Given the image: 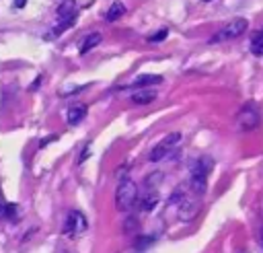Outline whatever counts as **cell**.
Instances as JSON below:
<instances>
[{
	"mask_svg": "<svg viewBox=\"0 0 263 253\" xmlns=\"http://www.w3.org/2000/svg\"><path fill=\"white\" fill-rule=\"evenodd\" d=\"M136 202H138V185L132 179L123 177L117 185V191H115V204L121 212H127L134 208Z\"/></svg>",
	"mask_w": 263,
	"mask_h": 253,
	"instance_id": "obj_1",
	"label": "cell"
},
{
	"mask_svg": "<svg viewBox=\"0 0 263 253\" xmlns=\"http://www.w3.org/2000/svg\"><path fill=\"white\" fill-rule=\"evenodd\" d=\"M247 27H249V23H247V19H242V16H238V19H232V21H228L214 37H212V43H218V41H228V39H234V37H238V35H242L245 31H247Z\"/></svg>",
	"mask_w": 263,
	"mask_h": 253,
	"instance_id": "obj_2",
	"label": "cell"
},
{
	"mask_svg": "<svg viewBox=\"0 0 263 253\" xmlns=\"http://www.w3.org/2000/svg\"><path fill=\"white\" fill-rule=\"evenodd\" d=\"M181 142V134L179 132H173V134H168V136H164L152 150H150V160L152 162H158V160H162V158H166L175 148H177V144Z\"/></svg>",
	"mask_w": 263,
	"mask_h": 253,
	"instance_id": "obj_3",
	"label": "cell"
},
{
	"mask_svg": "<svg viewBox=\"0 0 263 253\" xmlns=\"http://www.w3.org/2000/svg\"><path fill=\"white\" fill-rule=\"evenodd\" d=\"M86 226H88V222H86L84 214H80L78 210H72L68 214L66 222H64V232L68 237H78V234H82L86 230Z\"/></svg>",
	"mask_w": 263,
	"mask_h": 253,
	"instance_id": "obj_4",
	"label": "cell"
},
{
	"mask_svg": "<svg viewBox=\"0 0 263 253\" xmlns=\"http://www.w3.org/2000/svg\"><path fill=\"white\" fill-rule=\"evenodd\" d=\"M257 107L253 105V103H249L242 111H240V115H238V123L245 128V130H253L255 125H257Z\"/></svg>",
	"mask_w": 263,
	"mask_h": 253,
	"instance_id": "obj_5",
	"label": "cell"
},
{
	"mask_svg": "<svg viewBox=\"0 0 263 253\" xmlns=\"http://www.w3.org/2000/svg\"><path fill=\"white\" fill-rule=\"evenodd\" d=\"M189 187L195 195H203L205 193V187H208V181H205V175L203 173H191L189 177Z\"/></svg>",
	"mask_w": 263,
	"mask_h": 253,
	"instance_id": "obj_6",
	"label": "cell"
},
{
	"mask_svg": "<svg viewBox=\"0 0 263 253\" xmlns=\"http://www.w3.org/2000/svg\"><path fill=\"white\" fill-rule=\"evenodd\" d=\"M58 19L64 21V19H70V16H76V0H62L60 6H58Z\"/></svg>",
	"mask_w": 263,
	"mask_h": 253,
	"instance_id": "obj_7",
	"label": "cell"
},
{
	"mask_svg": "<svg viewBox=\"0 0 263 253\" xmlns=\"http://www.w3.org/2000/svg\"><path fill=\"white\" fill-rule=\"evenodd\" d=\"M160 82H162V76H158V74H142V76H138V78L132 82V86H134V88H142V86L160 84Z\"/></svg>",
	"mask_w": 263,
	"mask_h": 253,
	"instance_id": "obj_8",
	"label": "cell"
},
{
	"mask_svg": "<svg viewBox=\"0 0 263 253\" xmlns=\"http://www.w3.org/2000/svg\"><path fill=\"white\" fill-rule=\"evenodd\" d=\"M101 39H103V35H101V33H88V35L80 41V47H78V49H80V53L90 51L95 45H99V43H101Z\"/></svg>",
	"mask_w": 263,
	"mask_h": 253,
	"instance_id": "obj_9",
	"label": "cell"
},
{
	"mask_svg": "<svg viewBox=\"0 0 263 253\" xmlns=\"http://www.w3.org/2000/svg\"><path fill=\"white\" fill-rule=\"evenodd\" d=\"M195 212H197V204L195 202H189L187 197H183L181 204H179V216L183 220H189V218H193Z\"/></svg>",
	"mask_w": 263,
	"mask_h": 253,
	"instance_id": "obj_10",
	"label": "cell"
},
{
	"mask_svg": "<svg viewBox=\"0 0 263 253\" xmlns=\"http://www.w3.org/2000/svg\"><path fill=\"white\" fill-rule=\"evenodd\" d=\"M125 14V6H123V2H119V0H115L111 6H109V10H107V14H105V19L109 21V23H113V21H117V19H121Z\"/></svg>",
	"mask_w": 263,
	"mask_h": 253,
	"instance_id": "obj_11",
	"label": "cell"
},
{
	"mask_svg": "<svg viewBox=\"0 0 263 253\" xmlns=\"http://www.w3.org/2000/svg\"><path fill=\"white\" fill-rule=\"evenodd\" d=\"M84 115H86V105H74L68 109V123L76 125L78 121H82Z\"/></svg>",
	"mask_w": 263,
	"mask_h": 253,
	"instance_id": "obj_12",
	"label": "cell"
},
{
	"mask_svg": "<svg viewBox=\"0 0 263 253\" xmlns=\"http://www.w3.org/2000/svg\"><path fill=\"white\" fill-rule=\"evenodd\" d=\"M156 99V93L154 91H140V93H134L132 95V101L136 105H146V103H152Z\"/></svg>",
	"mask_w": 263,
	"mask_h": 253,
	"instance_id": "obj_13",
	"label": "cell"
},
{
	"mask_svg": "<svg viewBox=\"0 0 263 253\" xmlns=\"http://www.w3.org/2000/svg\"><path fill=\"white\" fill-rule=\"evenodd\" d=\"M210 169H212V158H197L193 165H191V173H203V175H208L210 173Z\"/></svg>",
	"mask_w": 263,
	"mask_h": 253,
	"instance_id": "obj_14",
	"label": "cell"
},
{
	"mask_svg": "<svg viewBox=\"0 0 263 253\" xmlns=\"http://www.w3.org/2000/svg\"><path fill=\"white\" fill-rule=\"evenodd\" d=\"M251 51L255 56H263V31H259L251 37Z\"/></svg>",
	"mask_w": 263,
	"mask_h": 253,
	"instance_id": "obj_15",
	"label": "cell"
},
{
	"mask_svg": "<svg viewBox=\"0 0 263 253\" xmlns=\"http://www.w3.org/2000/svg\"><path fill=\"white\" fill-rule=\"evenodd\" d=\"M156 204H158V195H156L154 191H150V193H148V195H146V197H144V200L140 202L142 210H146V212H150V210H152V208H154Z\"/></svg>",
	"mask_w": 263,
	"mask_h": 253,
	"instance_id": "obj_16",
	"label": "cell"
},
{
	"mask_svg": "<svg viewBox=\"0 0 263 253\" xmlns=\"http://www.w3.org/2000/svg\"><path fill=\"white\" fill-rule=\"evenodd\" d=\"M4 216L10 218V220H16V218H18V208H16L14 204H6V208H4Z\"/></svg>",
	"mask_w": 263,
	"mask_h": 253,
	"instance_id": "obj_17",
	"label": "cell"
},
{
	"mask_svg": "<svg viewBox=\"0 0 263 253\" xmlns=\"http://www.w3.org/2000/svg\"><path fill=\"white\" fill-rule=\"evenodd\" d=\"M168 35V31L166 29H160L158 33H154V35H150V41H160V39H164Z\"/></svg>",
	"mask_w": 263,
	"mask_h": 253,
	"instance_id": "obj_18",
	"label": "cell"
},
{
	"mask_svg": "<svg viewBox=\"0 0 263 253\" xmlns=\"http://www.w3.org/2000/svg\"><path fill=\"white\" fill-rule=\"evenodd\" d=\"M136 224H138V222H136V218H132V220H127V222H125V232H129L132 228H136Z\"/></svg>",
	"mask_w": 263,
	"mask_h": 253,
	"instance_id": "obj_19",
	"label": "cell"
},
{
	"mask_svg": "<svg viewBox=\"0 0 263 253\" xmlns=\"http://www.w3.org/2000/svg\"><path fill=\"white\" fill-rule=\"evenodd\" d=\"M25 4H27V0H14V6H16V8H23Z\"/></svg>",
	"mask_w": 263,
	"mask_h": 253,
	"instance_id": "obj_20",
	"label": "cell"
},
{
	"mask_svg": "<svg viewBox=\"0 0 263 253\" xmlns=\"http://www.w3.org/2000/svg\"><path fill=\"white\" fill-rule=\"evenodd\" d=\"M261 247H263V226H261Z\"/></svg>",
	"mask_w": 263,
	"mask_h": 253,
	"instance_id": "obj_21",
	"label": "cell"
}]
</instances>
